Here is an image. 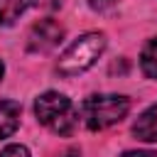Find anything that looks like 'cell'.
Masks as SVG:
<instances>
[{
    "instance_id": "cell-13",
    "label": "cell",
    "mask_w": 157,
    "mask_h": 157,
    "mask_svg": "<svg viewBox=\"0 0 157 157\" xmlns=\"http://www.w3.org/2000/svg\"><path fill=\"white\" fill-rule=\"evenodd\" d=\"M2 71H5V69H2V61H0V78H2Z\"/></svg>"
},
{
    "instance_id": "cell-2",
    "label": "cell",
    "mask_w": 157,
    "mask_h": 157,
    "mask_svg": "<svg viewBox=\"0 0 157 157\" xmlns=\"http://www.w3.org/2000/svg\"><path fill=\"white\" fill-rule=\"evenodd\" d=\"M130 110V101L118 93H101V96H88L81 103V118L88 130H103L123 120Z\"/></svg>"
},
{
    "instance_id": "cell-5",
    "label": "cell",
    "mask_w": 157,
    "mask_h": 157,
    "mask_svg": "<svg viewBox=\"0 0 157 157\" xmlns=\"http://www.w3.org/2000/svg\"><path fill=\"white\" fill-rule=\"evenodd\" d=\"M132 135L142 142H157V103L150 105L132 125Z\"/></svg>"
},
{
    "instance_id": "cell-9",
    "label": "cell",
    "mask_w": 157,
    "mask_h": 157,
    "mask_svg": "<svg viewBox=\"0 0 157 157\" xmlns=\"http://www.w3.org/2000/svg\"><path fill=\"white\" fill-rule=\"evenodd\" d=\"M0 157H29V150L25 145H7L0 150Z\"/></svg>"
},
{
    "instance_id": "cell-8",
    "label": "cell",
    "mask_w": 157,
    "mask_h": 157,
    "mask_svg": "<svg viewBox=\"0 0 157 157\" xmlns=\"http://www.w3.org/2000/svg\"><path fill=\"white\" fill-rule=\"evenodd\" d=\"M140 69L147 78H155L157 81V37L150 39L140 54Z\"/></svg>"
},
{
    "instance_id": "cell-10",
    "label": "cell",
    "mask_w": 157,
    "mask_h": 157,
    "mask_svg": "<svg viewBox=\"0 0 157 157\" xmlns=\"http://www.w3.org/2000/svg\"><path fill=\"white\" fill-rule=\"evenodd\" d=\"M115 2H118V0H88V5H91L93 10H98V12H103V10H110Z\"/></svg>"
},
{
    "instance_id": "cell-7",
    "label": "cell",
    "mask_w": 157,
    "mask_h": 157,
    "mask_svg": "<svg viewBox=\"0 0 157 157\" xmlns=\"http://www.w3.org/2000/svg\"><path fill=\"white\" fill-rule=\"evenodd\" d=\"M32 5H39V0H0V25H15Z\"/></svg>"
},
{
    "instance_id": "cell-12",
    "label": "cell",
    "mask_w": 157,
    "mask_h": 157,
    "mask_svg": "<svg viewBox=\"0 0 157 157\" xmlns=\"http://www.w3.org/2000/svg\"><path fill=\"white\" fill-rule=\"evenodd\" d=\"M66 157H78V152H76V150H69V152H66Z\"/></svg>"
},
{
    "instance_id": "cell-4",
    "label": "cell",
    "mask_w": 157,
    "mask_h": 157,
    "mask_svg": "<svg viewBox=\"0 0 157 157\" xmlns=\"http://www.w3.org/2000/svg\"><path fill=\"white\" fill-rule=\"evenodd\" d=\"M61 39H64V27L56 20L44 17L32 25V29L27 34V49L34 54H44V52H52Z\"/></svg>"
},
{
    "instance_id": "cell-1",
    "label": "cell",
    "mask_w": 157,
    "mask_h": 157,
    "mask_svg": "<svg viewBox=\"0 0 157 157\" xmlns=\"http://www.w3.org/2000/svg\"><path fill=\"white\" fill-rule=\"evenodd\" d=\"M105 49V37L101 32H88L81 34L76 42H71L66 47V52L59 56L56 61V71L61 76H76L83 74L86 69H91L96 64V59L103 54Z\"/></svg>"
},
{
    "instance_id": "cell-6",
    "label": "cell",
    "mask_w": 157,
    "mask_h": 157,
    "mask_svg": "<svg viewBox=\"0 0 157 157\" xmlns=\"http://www.w3.org/2000/svg\"><path fill=\"white\" fill-rule=\"evenodd\" d=\"M20 115H22V105L17 101H0V140L10 137L17 125H20Z\"/></svg>"
},
{
    "instance_id": "cell-11",
    "label": "cell",
    "mask_w": 157,
    "mask_h": 157,
    "mask_svg": "<svg viewBox=\"0 0 157 157\" xmlns=\"http://www.w3.org/2000/svg\"><path fill=\"white\" fill-rule=\"evenodd\" d=\"M120 157H157V155L150 152V150H128V152H123Z\"/></svg>"
},
{
    "instance_id": "cell-3",
    "label": "cell",
    "mask_w": 157,
    "mask_h": 157,
    "mask_svg": "<svg viewBox=\"0 0 157 157\" xmlns=\"http://www.w3.org/2000/svg\"><path fill=\"white\" fill-rule=\"evenodd\" d=\"M34 113L42 125H47L49 130H54L59 135H69L76 125V118H78L74 110V103L64 93H56V91L42 93L34 101Z\"/></svg>"
}]
</instances>
